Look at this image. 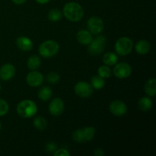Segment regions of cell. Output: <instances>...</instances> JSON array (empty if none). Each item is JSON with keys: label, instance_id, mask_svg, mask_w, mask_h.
<instances>
[{"label": "cell", "instance_id": "20", "mask_svg": "<svg viewBox=\"0 0 156 156\" xmlns=\"http://www.w3.org/2000/svg\"><path fill=\"white\" fill-rule=\"evenodd\" d=\"M102 60L105 65L108 66H114L117 63L118 58L115 53H112V52H108L104 55Z\"/></svg>", "mask_w": 156, "mask_h": 156}, {"label": "cell", "instance_id": "33", "mask_svg": "<svg viewBox=\"0 0 156 156\" xmlns=\"http://www.w3.org/2000/svg\"><path fill=\"white\" fill-rule=\"evenodd\" d=\"M1 128H2V124H1V122H0V130H1Z\"/></svg>", "mask_w": 156, "mask_h": 156}, {"label": "cell", "instance_id": "3", "mask_svg": "<svg viewBox=\"0 0 156 156\" xmlns=\"http://www.w3.org/2000/svg\"><path fill=\"white\" fill-rule=\"evenodd\" d=\"M95 128L94 126H87V127L80 128L72 134L73 140L77 143H86L89 142L94 138L95 135Z\"/></svg>", "mask_w": 156, "mask_h": 156}, {"label": "cell", "instance_id": "21", "mask_svg": "<svg viewBox=\"0 0 156 156\" xmlns=\"http://www.w3.org/2000/svg\"><path fill=\"white\" fill-rule=\"evenodd\" d=\"M41 58L36 55H33V56H30L29 59H27V66L28 69L30 70H36L41 66Z\"/></svg>", "mask_w": 156, "mask_h": 156}, {"label": "cell", "instance_id": "9", "mask_svg": "<svg viewBox=\"0 0 156 156\" xmlns=\"http://www.w3.org/2000/svg\"><path fill=\"white\" fill-rule=\"evenodd\" d=\"M132 73V68L126 62L116 63L114 68V75L117 78L120 79H126Z\"/></svg>", "mask_w": 156, "mask_h": 156}, {"label": "cell", "instance_id": "26", "mask_svg": "<svg viewBox=\"0 0 156 156\" xmlns=\"http://www.w3.org/2000/svg\"><path fill=\"white\" fill-rule=\"evenodd\" d=\"M60 79V76L58 73H50L47 76V81L48 83L51 84V85H56V83L59 82Z\"/></svg>", "mask_w": 156, "mask_h": 156}, {"label": "cell", "instance_id": "23", "mask_svg": "<svg viewBox=\"0 0 156 156\" xmlns=\"http://www.w3.org/2000/svg\"><path fill=\"white\" fill-rule=\"evenodd\" d=\"M33 124L39 130H44L47 126V122L43 117H36L33 120Z\"/></svg>", "mask_w": 156, "mask_h": 156}, {"label": "cell", "instance_id": "32", "mask_svg": "<svg viewBox=\"0 0 156 156\" xmlns=\"http://www.w3.org/2000/svg\"><path fill=\"white\" fill-rule=\"evenodd\" d=\"M50 1V0H36L37 2L39 3V4H42V5L46 4V3L49 2Z\"/></svg>", "mask_w": 156, "mask_h": 156}, {"label": "cell", "instance_id": "30", "mask_svg": "<svg viewBox=\"0 0 156 156\" xmlns=\"http://www.w3.org/2000/svg\"><path fill=\"white\" fill-rule=\"evenodd\" d=\"M94 155L95 156H103L105 155V152L102 149H97L94 150Z\"/></svg>", "mask_w": 156, "mask_h": 156}, {"label": "cell", "instance_id": "34", "mask_svg": "<svg viewBox=\"0 0 156 156\" xmlns=\"http://www.w3.org/2000/svg\"><path fill=\"white\" fill-rule=\"evenodd\" d=\"M1 88H1V85H0V91H1Z\"/></svg>", "mask_w": 156, "mask_h": 156}, {"label": "cell", "instance_id": "29", "mask_svg": "<svg viewBox=\"0 0 156 156\" xmlns=\"http://www.w3.org/2000/svg\"><path fill=\"white\" fill-rule=\"evenodd\" d=\"M53 155L55 156H69L70 153L68 152V150L65 149H56L54 152Z\"/></svg>", "mask_w": 156, "mask_h": 156}, {"label": "cell", "instance_id": "16", "mask_svg": "<svg viewBox=\"0 0 156 156\" xmlns=\"http://www.w3.org/2000/svg\"><path fill=\"white\" fill-rule=\"evenodd\" d=\"M136 51L140 55H146L149 52L151 49V45L149 41L146 40H141L136 43L135 46Z\"/></svg>", "mask_w": 156, "mask_h": 156}, {"label": "cell", "instance_id": "17", "mask_svg": "<svg viewBox=\"0 0 156 156\" xmlns=\"http://www.w3.org/2000/svg\"><path fill=\"white\" fill-rule=\"evenodd\" d=\"M144 90L146 94L149 97H154L156 94V80L155 79H150L146 82Z\"/></svg>", "mask_w": 156, "mask_h": 156}, {"label": "cell", "instance_id": "8", "mask_svg": "<svg viewBox=\"0 0 156 156\" xmlns=\"http://www.w3.org/2000/svg\"><path fill=\"white\" fill-rule=\"evenodd\" d=\"M75 93L80 98H88L93 94L94 88L87 82H79L75 85Z\"/></svg>", "mask_w": 156, "mask_h": 156}, {"label": "cell", "instance_id": "18", "mask_svg": "<svg viewBox=\"0 0 156 156\" xmlns=\"http://www.w3.org/2000/svg\"><path fill=\"white\" fill-rule=\"evenodd\" d=\"M52 95H53V91L49 86H43L38 91V98L43 101H49L51 98Z\"/></svg>", "mask_w": 156, "mask_h": 156}, {"label": "cell", "instance_id": "4", "mask_svg": "<svg viewBox=\"0 0 156 156\" xmlns=\"http://www.w3.org/2000/svg\"><path fill=\"white\" fill-rule=\"evenodd\" d=\"M59 50V45L56 41L49 40L43 42L38 48L40 55L44 58H50L57 54Z\"/></svg>", "mask_w": 156, "mask_h": 156}, {"label": "cell", "instance_id": "6", "mask_svg": "<svg viewBox=\"0 0 156 156\" xmlns=\"http://www.w3.org/2000/svg\"><path fill=\"white\" fill-rule=\"evenodd\" d=\"M106 45V38L104 35H98L88 44V52L93 56H98L103 53Z\"/></svg>", "mask_w": 156, "mask_h": 156}, {"label": "cell", "instance_id": "24", "mask_svg": "<svg viewBox=\"0 0 156 156\" xmlns=\"http://www.w3.org/2000/svg\"><path fill=\"white\" fill-rule=\"evenodd\" d=\"M62 15V12L59 10V9H51L50 12H48V19L52 22H56L59 20L61 19Z\"/></svg>", "mask_w": 156, "mask_h": 156}, {"label": "cell", "instance_id": "25", "mask_svg": "<svg viewBox=\"0 0 156 156\" xmlns=\"http://www.w3.org/2000/svg\"><path fill=\"white\" fill-rule=\"evenodd\" d=\"M98 76H101L103 79H108L111 76V70L108 66H101L98 70Z\"/></svg>", "mask_w": 156, "mask_h": 156}, {"label": "cell", "instance_id": "22", "mask_svg": "<svg viewBox=\"0 0 156 156\" xmlns=\"http://www.w3.org/2000/svg\"><path fill=\"white\" fill-rule=\"evenodd\" d=\"M91 85L94 89H101V88H104V86H105V79H103V78H101L99 76H93V77L91 78Z\"/></svg>", "mask_w": 156, "mask_h": 156}, {"label": "cell", "instance_id": "14", "mask_svg": "<svg viewBox=\"0 0 156 156\" xmlns=\"http://www.w3.org/2000/svg\"><path fill=\"white\" fill-rule=\"evenodd\" d=\"M16 45L18 48L24 52L30 51L33 48V41L27 37H19L16 40Z\"/></svg>", "mask_w": 156, "mask_h": 156}, {"label": "cell", "instance_id": "13", "mask_svg": "<svg viewBox=\"0 0 156 156\" xmlns=\"http://www.w3.org/2000/svg\"><path fill=\"white\" fill-rule=\"evenodd\" d=\"M15 75V68L12 64L6 63L0 68V79L3 81L12 79Z\"/></svg>", "mask_w": 156, "mask_h": 156}, {"label": "cell", "instance_id": "5", "mask_svg": "<svg viewBox=\"0 0 156 156\" xmlns=\"http://www.w3.org/2000/svg\"><path fill=\"white\" fill-rule=\"evenodd\" d=\"M133 47L132 40L126 37H120L115 43V51L118 55L122 56H127L131 53Z\"/></svg>", "mask_w": 156, "mask_h": 156}, {"label": "cell", "instance_id": "27", "mask_svg": "<svg viewBox=\"0 0 156 156\" xmlns=\"http://www.w3.org/2000/svg\"><path fill=\"white\" fill-rule=\"evenodd\" d=\"M9 106L8 102L4 99L0 98V117L5 116L8 113Z\"/></svg>", "mask_w": 156, "mask_h": 156}, {"label": "cell", "instance_id": "15", "mask_svg": "<svg viewBox=\"0 0 156 156\" xmlns=\"http://www.w3.org/2000/svg\"><path fill=\"white\" fill-rule=\"evenodd\" d=\"M77 41L83 45H88L92 41V34L87 30H80L76 34Z\"/></svg>", "mask_w": 156, "mask_h": 156}, {"label": "cell", "instance_id": "1", "mask_svg": "<svg viewBox=\"0 0 156 156\" xmlns=\"http://www.w3.org/2000/svg\"><path fill=\"white\" fill-rule=\"evenodd\" d=\"M63 14L69 21L77 22L83 18L84 10L79 3L70 2L64 5Z\"/></svg>", "mask_w": 156, "mask_h": 156}, {"label": "cell", "instance_id": "10", "mask_svg": "<svg viewBox=\"0 0 156 156\" xmlns=\"http://www.w3.org/2000/svg\"><path fill=\"white\" fill-rule=\"evenodd\" d=\"M110 111L111 114L117 117H122L127 112V107L126 104L120 100H114L110 104Z\"/></svg>", "mask_w": 156, "mask_h": 156}, {"label": "cell", "instance_id": "7", "mask_svg": "<svg viewBox=\"0 0 156 156\" xmlns=\"http://www.w3.org/2000/svg\"><path fill=\"white\" fill-rule=\"evenodd\" d=\"M87 27L88 30L91 34L98 35L101 33L102 30H104L105 24L101 18L97 16H93L88 20Z\"/></svg>", "mask_w": 156, "mask_h": 156}, {"label": "cell", "instance_id": "12", "mask_svg": "<svg viewBox=\"0 0 156 156\" xmlns=\"http://www.w3.org/2000/svg\"><path fill=\"white\" fill-rule=\"evenodd\" d=\"M26 82L30 87H38L44 82V76L40 72L32 70L27 75Z\"/></svg>", "mask_w": 156, "mask_h": 156}, {"label": "cell", "instance_id": "19", "mask_svg": "<svg viewBox=\"0 0 156 156\" xmlns=\"http://www.w3.org/2000/svg\"><path fill=\"white\" fill-rule=\"evenodd\" d=\"M139 109L142 111H149L152 108V101L149 97H143L138 101Z\"/></svg>", "mask_w": 156, "mask_h": 156}, {"label": "cell", "instance_id": "2", "mask_svg": "<svg viewBox=\"0 0 156 156\" xmlns=\"http://www.w3.org/2000/svg\"><path fill=\"white\" fill-rule=\"evenodd\" d=\"M37 112V106L34 101L25 99L18 103L17 106V113L23 118H30Z\"/></svg>", "mask_w": 156, "mask_h": 156}, {"label": "cell", "instance_id": "11", "mask_svg": "<svg viewBox=\"0 0 156 156\" xmlns=\"http://www.w3.org/2000/svg\"><path fill=\"white\" fill-rule=\"evenodd\" d=\"M64 102L59 98H55L50 101L49 105V111L51 115L58 117L60 116L64 111Z\"/></svg>", "mask_w": 156, "mask_h": 156}, {"label": "cell", "instance_id": "31", "mask_svg": "<svg viewBox=\"0 0 156 156\" xmlns=\"http://www.w3.org/2000/svg\"><path fill=\"white\" fill-rule=\"evenodd\" d=\"M12 2L15 5H22L27 2V0H12Z\"/></svg>", "mask_w": 156, "mask_h": 156}, {"label": "cell", "instance_id": "28", "mask_svg": "<svg viewBox=\"0 0 156 156\" xmlns=\"http://www.w3.org/2000/svg\"><path fill=\"white\" fill-rule=\"evenodd\" d=\"M45 149L47 152H50V153H53L57 149V146L56 145V143L50 142V143H48L46 145Z\"/></svg>", "mask_w": 156, "mask_h": 156}]
</instances>
